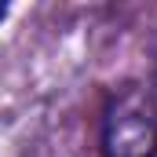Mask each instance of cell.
<instances>
[{
    "mask_svg": "<svg viewBox=\"0 0 157 157\" xmlns=\"http://www.w3.org/2000/svg\"><path fill=\"white\" fill-rule=\"evenodd\" d=\"M106 157H154L157 154V102L139 84L121 88L102 117Z\"/></svg>",
    "mask_w": 157,
    "mask_h": 157,
    "instance_id": "1",
    "label": "cell"
},
{
    "mask_svg": "<svg viewBox=\"0 0 157 157\" xmlns=\"http://www.w3.org/2000/svg\"><path fill=\"white\" fill-rule=\"evenodd\" d=\"M4 15H7V7H4V4H0V18H4Z\"/></svg>",
    "mask_w": 157,
    "mask_h": 157,
    "instance_id": "2",
    "label": "cell"
}]
</instances>
